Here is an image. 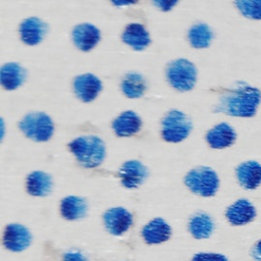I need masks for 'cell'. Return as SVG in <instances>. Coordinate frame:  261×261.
<instances>
[{
    "label": "cell",
    "instance_id": "obj_21",
    "mask_svg": "<svg viewBox=\"0 0 261 261\" xmlns=\"http://www.w3.org/2000/svg\"><path fill=\"white\" fill-rule=\"evenodd\" d=\"M27 190L28 193L33 196H46L52 190V178L46 172L39 170L34 171L28 176Z\"/></svg>",
    "mask_w": 261,
    "mask_h": 261
},
{
    "label": "cell",
    "instance_id": "obj_12",
    "mask_svg": "<svg viewBox=\"0 0 261 261\" xmlns=\"http://www.w3.org/2000/svg\"><path fill=\"white\" fill-rule=\"evenodd\" d=\"M72 40L79 49L89 51L99 42L100 32L91 23L77 24L72 31Z\"/></svg>",
    "mask_w": 261,
    "mask_h": 261
},
{
    "label": "cell",
    "instance_id": "obj_15",
    "mask_svg": "<svg viewBox=\"0 0 261 261\" xmlns=\"http://www.w3.org/2000/svg\"><path fill=\"white\" fill-rule=\"evenodd\" d=\"M240 185L246 189H256L261 184V165L256 161H247L237 168Z\"/></svg>",
    "mask_w": 261,
    "mask_h": 261
},
{
    "label": "cell",
    "instance_id": "obj_22",
    "mask_svg": "<svg viewBox=\"0 0 261 261\" xmlns=\"http://www.w3.org/2000/svg\"><path fill=\"white\" fill-rule=\"evenodd\" d=\"M214 229L212 218L206 213L195 214L189 222V230L196 239L208 238Z\"/></svg>",
    "mask_w": 261,
    "mask_h": 261
},
{
    "label": "cell",
    "instance_id": "obj_1",
    "mask_svg": "<svg viewBox=\"0 0 261 261\" xmlns=\"http://www.w3.org/2000/svg\"><path fill=\"white\" fill-rule=\"evenodd\" d=\"M261 101V93L250 86H240L220 98L216 111L232 116L251 117Z\"/></svg>",
    "mask_w": 261,
    "mask_h": 261
},
{
    "label": "cell",
    "instance_id": "obj_11",
    "mask_svg": "<svg viewBox=\"0 0 261 261\" xmlns=\"http://www.w3.org/2000/svg\"><path fill=\"white\" fill-rule=\"evenodd\" d=\"M48 25L38 17H29L24 19L19 27L20 38L28 45H37L45 37Z\"/></svg>",
    "mask_w": 261,
    "mask_h": 261
},
{
    "label": "cell",
    "instance_id": "obj_13",
    "mask_svg": "<svg viewBox=\"0 0 261 261\" xmlns=\"http://www.w3.org/2000/svg\"><path fill=\"white\" fill-rule=\"evenodd\" d=\"M225 215L231 224L243 225L254 219L256 210L248 200L241 199L227 208Z\"/></svg>",
    "mask_w": 261,
    "mask_h": 261
},
{
    "label": "cell",
    "instance_id": "obj_24",
    "mask_svg": "<svg viewBox=\"0 0 261 261\" xmlns=\"http://www.w3.org/2000/svg\"><path fill=\"white\" fill-rule=\"evenodd\" d=\"M188 38L194 48H206L213 39V33L206 23H197L190 29Z\"/></svg>",
    "mask_w": 261,
    "mask_h": 261
},
{
    "label": "cell",
    "instance_id": "obj_14",
    "mask_svg": "<svg viewBox=\"0 0 261 261\" xmlns=\"http://www.w3.org/2000/svg\"><path fill=\"white\" fill-rule=\"evenodd\" d=\"M236 138L237 135L234 129L225 122L215 125L206 136L208 144L214 149H222L232 145Z\"/></svg>",
    "mask_w": 261,
    "mask_h": 261
},
{
    "label": "cell",
    "instance_id": "obj_7",
    "mask_svg": "<svg viewBox=\"0 0 261 261\" xmlns=\"http://www.w3.org/2000/svg\"><path fill=\"white\" fill-rule=\"evenodd\" d=\"M32 242L30 230L17 223H12L6 226L3 237V244L6 249L13 252H20L27 249Z\"/></svg>",
    "mask_w": 261,
    "mask_h": 261
},
{
    "label": "cell",
    "instance_id": "obj_4",
    "mask_svg": "<svg viewBox=\"0 0 261 261\" xmlns=\"http://www.w3.org/2000/svg\"><path fill=\"white\" fill-rule=\"evenodd\" d=\"M19 128L28 138L37 142H46L53 135L54 124L46 113L32 112L20 120Z\"/></svg>",
    "mask_w": 261,
    "mask_h": 261
},
{
    "label": "cell",
    "instance_id": "obj_6",
    "mask_svg": "<svg viewBox=\"0 0 261 261\" xmlns=\"http://www.w3.org/2000/svg\"><path fill=\"white\" fill-rule=\"evenodd\" d=\"M192 126L191 119L184 112L171 110L162 120V137L167 142H180L190 135Z\"/></svg>",
    "mask_w": 261,
    "mask_h": 261
},
{
    "label": "cell",
    "instance_id": "obj_20",
    "mask_svg": "<svg viewBox=\"0 0 261 261\" xmlns=\"http://www.w3.org/2000/svg\"><path fill=\"white\" fill-rule=\"evenodd\" d=\"M88 205L85 199L76 196H68L62 199L60 211L62 216L68 220H75L86 216Z\"/></svg>",
    "mask_w": 261,
    "mask_h": 261
},
{
    "label": "cell",
    "instance_id": "obj_9",
    "mask_svg": "<svg viewBox=\"0 0 261 261\" xmlns=\"http://www.w3.org/2000/svg\"><path fill=\"white\" fill-rule=\"evenodd\" d=\"M73 89L75 95L84 102L93 101L102 89L101 81L92 73H85L74 79Z\"/></svg>",
    "mask_w": 261,
    "mask_h": 261
},
{
    "label": "cell",
    "instance_id": "obj_29",
    "mask_svg": "<svg viewBox=\"0 0 261 261\" xmlns=\"http://www.w3.org/2000/svg\"><path fill=\"white\" fill-rule=\"evenodd\" d=\"M252 256L255 261H261V240L254 246L252 250Z\"/></svg>",
    "mask_w": 261,
    "mask_h": 261
},
{
    "label": "cell",
    "instance_id": "obj_3",
    "mask_svg": "<svg viewBox=\"0 0 261 261\" xmlns=\"http://www.w3.org/2000/svg\"><path fill=\"white\" fill-rule=\"evenodd\" d=\"M185 182L192 192L203 197L213 196L217 192L219 186V179L216 172L207 166L192 169L186 175Z\"/></svg>",
    "mask_w": 261,
    "mask_h": 261
},
{
    "label": "cell",
    "instance_id": "obj_23",
    "mask_svg": "<svg viewBox=\"0 0 261 261\" xmlns=\"http://www.w3.org/2000/svg\"><path fill=\"white\" fill-rule=\"evenodd\" d=\"M121 90L128 98H139L146 90L144 77L137 72H128L122 80Z\"/></svg>",
    "mask_w": 261,
    "mask_h": 261
},
{
    "label": "cell",
    "instance_id": "obj_27",
    "mask_svg": "<svg viewBox=\"0 0 261 261\" xmlns=\"http://www.w3.org/2000/svg\"><path fill=\"white\" fill-rule=\"evenodd\" d=\"M62 261H88V259L79 251H68L63 255Z\"/></svg>",
    "mask_w": 261,
    "mask_h": 261
},
{
    "label": "cell",
    "instance_id": "obj_19",
    "mask_svg": "<svg viewBox=\"0 0 261 261\" xmlns=\"http://www.w3.org/2000/svg\"><path fill=\"white\" fill-rule=\"evenodd\" d=\"M122 40L135 50H143L150 44L149 33L140 23L128 24L122 34Z\"/></svg>",
    "mask_w": 261,
    "mask_h": 261
},
{
    "label": "cell",
    "instance_id": "obj_25",
    "mask_svg": "<svg viewBox=\"0 0 261 261\" xmlns=\"http://www.w3.org/2000/svg\"><path fill=\"white\" fill-rule=\"evenodd\" d=\"M244 16L261 19V0H239L234 3Z\"/></svg>",
    "mask_w": 261,
    "mask_h": 261
},
{
    "label": "cell",
    "instance_id": "obj_28",
    "mask_svg": "<svg viewBox=\"0 0 261 261\" xmlns=\"http://www.w3.org/2000/svg\"><path fill=\"white\" fill-rule=\"evenodd\" d=\"M177 2L176 1H165V0H159V1H153V4L156 5L158 8H160L163 11L170 10Z\"/></svg>",
    "mask_w": 261,
    "mask_h": 261
},
{
    "label": "cell",
    "instance_id": "obj_2",
    "mask_svg": "<svg viewBox=\"0 0 261 261\" xmlns=\"http://www.w3.org/2000/svg\"><path fill=\"white\" fill-rule=\"evenodd\" d=\"M69 149L77 161L88 168L98 166L106 155L104 142L96 136L79 137L70 142Z\"/></svg>",
    "mask_w": 261,
    "mask_h": 261
},
{
    "label": "cell",
    "instance_id": "obj_26",
    "mask_svg": "<svg viewBox=\"0 0 261 261\" xmlns=\"http://www.w3.org/2000/svg\"><path fill=\"white\" fill-rule=\"evenodd\" d=\"M192 261H228L227 258L221 254L216 253H198L194 256Z\"/></svg>",
    "mask_w": 261,
    "mask_h": 261
},
{
    "label": "cell",
    "instance_id": "obj_17",
    "mask_svg": "<svg viewBox=\"0 0 261 261\" xmlns=\"http://www.w3.org/2000/svg\"><path fill=\"white\" fill-rule=\"evenodd\" d=\"M25 76V69L14 62L4 64L0 70V82L6 90H14L18 88L24 82Z\"/></svg>",
    "mask_w": 261,
    "mask_h": 261
},
{
    "label": "cell",
    "instance_id": "obj_30",
    "mask_svg": "<svg viewBox=\"0 0 261 261\" xmlns=\"http://www.w3.org/2000/svg\"><path fill=\"white\" fill-rule=\"evenodd\" d=\"M133 2H113L114 5H128V4H132Z\"/></svg>",
    "mask_w": 261,
    "mask_h": 261
},
{
    "label": "cell",
    "instance_id": "obj_16",
    "mask_svg": "<svg viewBox=\"0 0 261 261\" xmlns=\"http://www.w3.org/2000/svg\"><path fill=\"white\" fill-rule=\"evenodd\" d=\"M171 234V228L162 218L151 220L142 230V236L147 244H159L167 241Z\"/></svg>",
    "mask_w": 261,
    "mask_h": 261
},
{
    "label": "cell",
    "instance_id": "obj_18",
    "mask_svg": "<svg viewBox=\"0 0 261 261\" xmlns=\"http://www.w3.org/2000/svg\"><path fill=\"white\" fill-rule=\"evenodd\" d=\"M141 118L134 111L121 113L112 122V128L119 137H127L136 134L141 128Z\"/></svg>",
    "mask_w": 261,
    "mask_h": 261
},
{
    "label": "cell",
    "instance_id": "obj_8",
    "mask_svg": "<svg viewBox=\"0 0 261 261\" xmlns=\"http://www.w3.org/2000/svg\"><path fill=\"white\" fill-rule=\"evenodd\" d=\"M133 223L130 212L121 207L111 208L104 214V224L107 230L114 234L120 236L124 233Z\"/></svg>",
    "mask_w": 261,
    "mask_h": 261
},
{
    "label": "cell",
    "instance_id": "obj_10",
    "mask_svg": "<svg viewBox=\"0 0 261 261\" xmlns=\"http://www.w3.org/2000/svg\"><path fill=\"white\" fill-rule=\"evenodd\" d=\"M122 185L127 189H135L140 186L148 176V170L140 161H126L118 171Z\"/></svg>",
    "mask_w": 261,
    "mask_h": 261
},
{
    "label": "cell",
    "instance_id": "obj_5",
    "mask_svg": "<svg viewBox=\"0 0 261 261\" xmlns=\"http://www.w3.org/2000/svg\"><path fill=\"white\" fill-rule=\"evenodd\" d=\"M166 76L169 84L174 89L185 92L191 90L195 86L197 69L191 61L180 58L168 64Z\"/></svg>",
    "mask_w": 261,
    "mask_h": 261
}]
</instances>
